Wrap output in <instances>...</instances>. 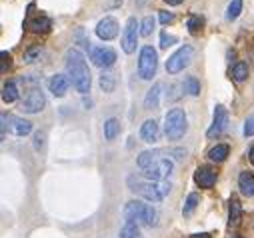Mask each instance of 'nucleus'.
Wrapping results in <instances>:
<instances>
[{"instance_id": "f257e3e1", "label": "nucleus", "mask_w": 254, "mask_h": 238, "mask_svg": "<svg viewBox=\"0 0 254 238\" xmlns=\"http://www.w3.org/2000/svg\"><path fill=\"white\" fill-rule=\"evenodd\" d=\"M64 66H66V74L72 80V86L80 92V94H88L90 92V70L86 64V58L78 48H68L66 56H64Z\"/></svg>"}, {"instance_id": "f03ea898", "label": "nucleus", "mask_w": 254, "mask_h": 238, "mask_svg": "<svg viewBox=\"0 0 254 238\" xmlns=\"http://www.w3.org/2000/svg\"><path fill=\"white\" fill-rule=\"evenodd\" d=\"M138 166L148 180H164L174 170V162L162 150H144L138 156Z\"/></svg>"}, {"instance_id": "7ed1b4c3", "label": "nucleus", "mask_w": 254, "mask_h": 238, "mask_svg": "<svg viewBox=\"0 0 254 238\" xmlns=\"http://www.w3.org/2000/svg\"><path fill=\"white\" fill-rule=\"evenodd\" d=\"M128 188L148 202H160L168 196L172 186L166 180H148V178L140 176H128Z\"/></svg>"}, {"instance_id": "20e7f679", "label": "nucleus", "mask_w": 254, "mask_h": 238, "mask_svg": "<svg viewBox=\"0 0 254 238\" xmlns=\"http://www.w3.org/2000/svg\"><path fill=\"white\" fill-rule=\"evenodd\" d=\"M124 220L126 222H134L138 226H156L158 220H160V214L154 206L142 202V200H130V202H126L124 210Z\"/></svg>"}, {"instance_id": "39448f33", "label": "nucleus", "mask_w": 254, "mask_h": 238, "mask_svg": "<svg viewBox=\"0 0 254 238\" xmlns=\"http://www.w3.org/2000/svg\"><path fill=\"white\" fill-rule=\"evenodd\" d=\"M188 120H186V112L182 108H172L164 116V134L168 140H180L186 134Z\"/></svg>"}, {"instance_id": "423d86ee", "label": "nucleus", "mask_w": 254, "mask_h": 238, "mask_svg": "<svg viewBox=\"0 0 254 238\" xmlns=\"http://www.w3.org/2000/svg\"><path fill=\"white\" fill-rule=\"evenodd\" d=\"M158 68V54L152 46H142L138 56V76L142 80H152Z\"/></svg>"}, {"instance_id": "0eeeda50", "label": "nucleus", "mask_w": 254, "mask_h": 238, "mask_svg": "<svg viewBox=\"0 0 254 238\" xmlns=\"http://www.w3.org/2000/svg\"><path fill=\"white\" fill-rule=\"evenodd\" d=\"M192 58H194V48L190 46V44H184L180 46L168 60H166V72L168 74H178L182 72L190 62H192Z\"/></svg>"}, {"instance_id": "6e6552de", "label": "nucleus", "mask_w": 254, "mask_h": 238, "mask_svg": "<svg viewBox=\"0 0 254 238\" xmlns=\"http://www.w3.org/2000/svg\"><path fill=\"white\" fill-rule=\"evenodd\" d=\"M140 24L134 16H130L126 20V26H124V32H122V50L126 54H132L136 50V44H138V36H140Z\"/></svg>"}, {"instance_id": "1a4fd4ad", "label": "nucleus", "mask_w": 254, "mask_h": 238, "mask_svg": "<svg viewBox=\"0 0 254 238\" xmlns=\"http://www.w3.org/2000/svg\"><path fill=\"white\" fill-rule=\"evenodd\" d=\"M90 60H92L94 66H98L102 70H108L116 62V52L110 46H92L90 48Z\"/></svg>"}, {"instance_id": "9d476101", "label": "nucleus", "mask_w": 254, "mask_h": 238, "mask_svg": "<svg viewBox=\"0 0 254 238\" xmlns=\"http://www.w3.org/2000/svg\"><path fill=\"white\" fill-rule=\"evenodd\" d=\"M6 128L14 136H26V134L32 132V122L24 120V118H18V116H6V114H2V134L6 132Z\"/></svg>"}, {"instance_id": "9b49d317", "label": "nucleus", "mask_w": 254, "mask_h": 238, "mask_svg": "<svg viewBox=\"0 0 254 238\" xmlns=\"http://www.w3.org/2000/svg\"><path fill=\"white\" fill-rule=\"evenodd\" d=\"M44 106H46V98H44V92L40 88H32L26 92V96L22 100V110L26 114H38Z\"/></svg>"}, {"instance_id": "f8f14e48", "label": "nucleus", "mask_w": 254, "mask_h": 238, "mask_svg": "<svg viewBox=\"0 0 254 238\" xmlns=\"http://www.w3.org/2000/svg\"><path fill=\"white\" fill-rule=\"evenodd\" d=\"M226 124H228V110L222 106V104H218L216 108H214V118H212V126L208 128V132H206V136L208 138H214V136H220L224 130H226Z\"/></svg>"}, {"instance_id": "ddd939ff", "label": "nucleus", "mask_w": 254, "mask_h": 238, "mask_svg": "<svg viewBox=\"0 0 254 238\" xmlns=\"http://www.w3.org/2000/svg\"><path fill=\"white\" fill-rule=\"evenodd\" d=\"M96 36L104 42L112 40L118 36V20L114 16H104L98 24H96Z\"/></svg>"}, {"instance_id": "4468645a", "label": "nucleus", "mask_w": 254, "mask_h": 238, "mask_svg": "<svg viewBox=\"0 0 254 238\" xmlns=\"http://www.w3.org/2000/svg\"><path fill=\"white\" fill-rule=\"evenodd\" d=\"M194 182L200 188H212L216 182V170L210 166H198L194 172Z\"/></svg>"}, {"instance_id": "2eb2a0df", "label": "nucleus", "mask_w": 254, "mask_h": 238, "mask_svg": "<svg viewBox=\"0 0 254 238\" xmlns=\"http://www.w3.org/2000/svg\"><path fill=\"white\" fill-rule=\"evenodd\" d=\"M68 86H70V78L68 74H54L48 82V88L50 92L56 96V98H62L66 92H68Z\"/></svg>"}, {"instance_id": "dca6fc26", "label": "nucleus", "mask_w": 254, "mask_h": 238, "mask_svg": "<svg viewBox=\"0 0 254 238\" xmlns=\"http://www.w3.org/2000/svg\"><path fill=\"white\" fill-rule=\"evenodd\" d=\"M140 138L148 144H154L158 142L160 138V128H158V122L154 120V118H150V120H144V124L140 126Z\"/></svg>"}, {"instance_id": "f3484780", "label": "nucleus", "mask_w": 254, "mask_h": 238, "mask_svg": "<svg viewBox=\"0 0 254 238\" xmlns=\"http://www.w3.org/2000/svg\"><path fill=\"white\" fill-rule=\"evenodd\" d=\"M238 188L244 196H248V198L254 196V174L252 172L244 170V172L238 174Z\"/></svg>"}, {"instance_id": "a211bd4d", "label": "nucleus", "mask_w": 254, "mask_h": 238, "mask_svg": "<svg viewBox=\"0 0 254 238\" xmlns=\"http://www.w3.org/2000/svg\"><path fill=\"white\" fill-rule=\"evenodd\" d=\"M26 28H30L32 32L40 34V32H48L52 28V20L46 16H30L26 20Z\"/></svg>"}, {"instance_id": "6ab92c4d", "label": "nucleus", "mask_w": 254, "mask_h": 238, "mask_svg": "<svg viewBox=\"0 0 254 238\" xmlns=\"http://www.w3.org/2000/svg\"><path fill=\"white\" fill-rule=\"evenodd\" d=\"M160 94H162V84L156 82V84L146 92V96H144V108H146V110L158 108V104H160Z\"/></svg>"}, {"instance_id": "aec40b11", "label": "nucleus", "mask_w": 254, "mask_h": 238, "mask_svg": "<svg viewBox=\"0 0 254 238\" xmlns=\"http://www.w3.org/2000/svg\"><path fill=\"white\" fill-rule=\"evenodd\" d=\"M100 88L106 94L114 92V88H116V74L112 70H102V74H100Z\"/></svg>"}, {"instance_id": "412c9836", "label": "nucleus", "mask_w": 254, "mask_h": 238, "mask_svg": "<svg viewBox=\"0 0 254 238\" xmlns=\"http://www.w3.org/2000/svg\"><path fill=\"white\" fill-rule=\"evenodd\" d=\"M118 134H120V122H118V118H108V120L104 122V138L108 142H112Z\"/></svg>"}, {"instance_id": "4be33fe9", "label": "nucleus", "mask_w": 254, "mask_h": 238, "mask_svg": "<svg viewBox=\"0 0 254 238\" xmlns=\"http://www.w3.org/2000/svg\"><path fill=\"white\" fill-rule=\"evenodd\" d=\"M2 100H4L6 104H12V102L18 100V86H16L14 80H8V82L2 86Z\"/></svg>"}, {"instance_id": "5701e85b", "label": "nucleus", "mask_w": 254, "mask_h": 238, "mask_svg": "<svg viewBox=\"0 0 254 238\" xmlns=\"http://www.w3.org/2000/svg\"><path fill=\"white\" fill-rule=\"evenodd\" d=\"M240 218H242V204L236 198H232L230 200V208H228V222H230V226L240 224Z\"/></svg>"}, {"instance_id": "b1692460", "label": "nucleus", "mask_w": 254, "mask_h": 238, "mask_svg": "<svg viewBox=\"0 0 254 238\" xmlns=\"http://www.w3.org/2000/svg\"><path fill=\"white\" fill-rule=\"evenodd\" d=\"M228 152H230L228 144H216L214 148L208 150V158H210L212 162H224L226 156H228Z\"/></svg>"}, {"instance_id": "393cba45", "label": "nucleus", "mask_w": 254, "mask_h": 238, "mask_svg": "<svg viewBox=\"0 0 254 238\" xmlns=\"http://www.w3.org/2000/svg\"><path fill=\"white\" fill-rule=\"evenodd\" d=\"M202 26H204V18L200 14H190L186 18V28L190 34H198L202 30Z\"/></svg>"}, {"instance_id": "a878e982", "label": "nucleus", "mask_w": 254, "mask_h": 238, "mask_svg": "<svg viewBox=\"0 0 254 238\" xmlns=\"http://www.w3.org/2000/svg\"><path fill=\"white\" fill-rule=\"evenodd\" d=\"M182 88H184V92L190 94V96H198V94H200V80H198L196 76H188V78H184Z\"/></svg>"}, {"instance_id": "bb28decb", "label": "nucleus", "mask_w": 254, "mask_h": 238, "mask_svg": "<svg viewBox=\"0 0 254 238\" xmlns=\"http://www.w3.org/2000/svg\"><path fill=\"white\" fill-rule=\"evenodd\" d=\"M120 238H144L140 232V226L134 222H126L124 228L120 230Z\"/></svg>"}, {"instance_id": "cd10ccee", "label": "nucleus", "mask_w": 254, "mask_h": 238, "mask_svg": "<svg viewBox=\"0 0 254 238\" xmlns=\"http://www.w3.org/2000/svg\"><path fill=\"white\" fill-rule=\"evenodd\" d=\"M246 78H248V64L240 60L232 66V80L234 82H244Z\"/></svg>"}, {"instance_id": "c85d7f7f", "label": "nucleus", "mask_w": 254, "mask_h": 238, "mask_svg": "<svg viewBox=\"0 0 254 238\" xmlns=\"http://www.w3.org/2000/svg\"><path fill=\"white\" fill-rule=\"evenodd\" d=\"M198 194L196 192H190L188 194V198H186V202H184V210H182V214L184 216H190V214H192L194 210H196V206H198Z\"/></svg>"}, {"instance_id": "c756f323", "label": "nucleus", "mask_w": 254, "mask_h": 238, "mask_svg": "<svg viewBox=\"0 0 254 238\" xmlns=\"http://www.w3.org/2000/svg\"><path fill=\"white\" fill-rule=\"evenodd\" d=\"M242 12V0H230V4L226 8V20H236Z\"/></svg>"}, {"instance_id": "7c9ffc66", "label": "nucleus", "mask_w": 254, "mask_h": 238, "mask_svg": "<svg viewBox=\"0 0 254 238\" xmlns=\"http://www.w3.org/2000/svg\"><path fill=\"white\" fill-rule=\"evenodd\" d=\"M154 18L152 16H144L142 22H140V36H150L152 30H154Z\"/></svg>"}, {"instance_id": "2f4dec72", "label": "nucleus", "mask_w": 254, "mask_h": 238, "mask_svg": "<svg viewBox=\"0 0 254 238\" xmlns=\"http://www.w3.org/2000/svg\"><path fill=\"white\" fill-rule=\"evenodd\" d=\"M242 134L248 138V136H254V114H250L246 120H244V130H242Z\"/></svg>"}, {"instance_id": "473e14b6", "label": "nucleus", "mask_w": 254, "mask_h": 238, "mask_svg": "<svg viewBox=\"0 0 254 238\" xmlns=\"http://www.w3.org/2000/svg\"><path fill=\"white\" fill-rule=\"evenodd\" d=\"M40 54H42V48H40V46H32V48H28V52H26V56H24V60H26V62H34Z\"/></svg>"}, {"instance_id": "72a5a7b5", "label": "nucleus", "mask_w": 254, "mask_h": 238, "mask_svg": "<svg viewBox=\"0 0 254 238\" xmlns=\"http://www.w3.org/2000/svg\"><path fill=\"white\" fill-rule=\"evenodd\" d=\"M172 44H176V36L162 32V34H160V48H168V46H172Z\"/></svg>"}, {"instance_id": "f704fd0d", "label": "nucleus", "mask_w": 254, "mask_h": 238, "mask_svg": "<svg viewBox=\"0 0 254 238\" xmlns=\"http://www.w3.org/2000/svg\"><path fill=\"white\" fill-rule=\"evenodd\" d=\"M0 58H2V66H0V72L4 74V72H6L8 68H10V64H12V62H10V60H12V56H10V54H8L6 50H4L2 54H0Z\"/></svg>"}, {"instance_id": "c9c22d12", "label": "nucleus", "mask_w": 254, "mask_h": 238, "mask_svg": "<svg viewBox=\"0 0 254 238\" xmlns=\"http://www.w3.org/2000/svg\"><path fill=\"white\" fill-rule=\"evenodd\" d=\"M158 18H160L162 24H172V22H174V14H172V12H166V10H162V12L158 14Z\"/></svg>"}, {"instance_id": "e433bc0d", "label": "nucleus", "mask_w": 254, "mask_h": 238, "mask_svg": "<svg viewBox=\"0 0 254 238\" xmlns=\"http://www.w3.org/2000/svg\"><path fill=\"white\" fill-rule=\"evenodd\" d=\"M42 144H44V132H36L34 134V148L38 150V148H42Z\"/></svg>"}, {"instance_id": "4c0bfd02", "label": "nucleus", "mask_w": 254, "mask_h": 238, "mask_svg": "<svg viewBox=\"0 0 254 238\" xmlns=\"http://www.w3.org/2000/svg\"><path fill=\"white\" fill-rule=\"evenodd\" d=\"M164 2L168 6H178V4H182V0H164Z\"/></svg>"}, {"instance_id": "58836bf2", "label": "nucleus", "mask_w": 254, "mask_h": 238, "mask_svg": "<svg viewBox=\"0 0 254 238\" xmlns=\"http://www.w3.org/2000/svg\"><path fill=\"white\" fill-rule=\"evenodd\" d=\"M190 238H210V234H206V232H202V234H192Z\"/></svg>"}, {"instance_id": "ea45409f", "label": "nucleus", "mask_w": 254, "mask_h": 238, "mask_svg": "<svg viewBox=\"0 0 254 238\" xmlns=\"http://www.w3.org/2000/svg\"><path fill=\"white\" fill-rule=\"evenodd\" d=\"M248 158H250V162L254 164V144H252V148H250V152H248Z\"/></svg>"}, {"instance_id": "a19ab883", "label": "nucleus", "mask_w": 254, "mask_h": 238, "mask_svg": "<svg viewBox=\"0 0 254 238\" xmlns=\"http://www.w3.org/2000/svg\"><path fill=\"white\" fill-rule=\"evenodd\" d=\"M232 238H240V236H232Z\"/></svg>"}]
</instances>
